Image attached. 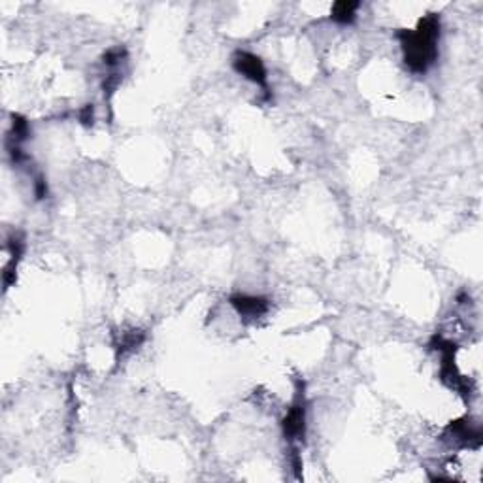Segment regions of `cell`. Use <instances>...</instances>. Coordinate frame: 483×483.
Listing matches in <instances>:
<instances>
[{
  "label": "cell",
  "mask_w": 483,
  "mask_h": 483,
  "mask_svg": "<svg viewBox=\"0 0 483 483\" xmlns=\"http://www.w3.org/2000/svg\"><path fill=\"white\" fill-rule=\"evenodd\" d=\"M144 332L142 330H131V332H123L121 335V340H119V343H117V353L119 355H125V353H129V351H134L138 350L142 345V342H144Z\"/></svg>",
  "instance_id": "cell-7"
},
{
  "label": "cell",
  "mask_w": 483,
  "mask_h": 483,
  "mask_svg": "<svg viewBox=\"0 0 483 483\" xmlns=\"http://www.w3.org/2000/svg\"><path fill=\"white\" fill-rule=\"evenodd\" d=\"M31 136V125L29 121L21 116H12V144H23Z\"/></svg>",
  "instance_id": "cell-8"
},
{
  "label": "cell",
  "mask_w": 483,
  "mask_h": 483,
  "mask_svg": "<svg viewBox=\"0 0 483 483\" xmlns=\"http://www.w3.org/2000/svg\"><path fill=\"white\" fill-rule=\"evenodd\" d=\"M283 436L289 442H300L304 440L306 434V397H304V383H296V395L293 404L285 413L281 421Z\"/></svg>",
  "instance_id": "cell-2"
},
{
  "label": "cell",
  "mask_w": 483,
  "mask_h": 483,
  "mask_svg": "<svg viewBox=\"0 0 483 483\" xmlns=\"http://www.w3.org/2000/svg\"><path fill=\"white\" fill-rule=\"evenodd\" d=\"M358 8H361V2H351V0L335 2L330 8V19L338 25H351L357 19Z\"/></svg>",
  "instance_id": "cell-6"
},
{
  "label": "cell",
  "mask_w": 483,
  "mask_h": 483,
  "mask_svg": "<svg viewBox=\"0 0 483 483\" xmlns=\"http://www.w3.org/2000/svg\"><path fill=\"white\" fill-rule=\"evenodd\" d=\"M231 306L238 312L240 317L251 321L261 319L270 310V302L266 300L265 296L242 295V293L231 296Z\"/></svg>",
  "instance_id": "cell-5"
},
{
  "label": "cell",
  "mask_w": 483,
  "mask_h": 483,
  "mask_svg": "<svg viewBox=\"0 0 483 483\" xmlns=\"http://www.w3.org/2000/svg\"><path fill=\"white\" fill-rule=\"evenodd\" d=\"M125 59L127 51L123 47H112V49H108V51L104 53V61H102V63L106 64L108 68H116V66H119Z\"/></svg>",
  "instance_id": "cell-9"
},
{
  "label": "cell",
  "mask_w": 483,
  "mask_h": 483,
  "mask_svg": "<svg viewBox=\"0 0 483 483\" xmlns=\"http://www.w3.org/2000/svg\"><path fill=\"white\" fill-rule=\"evenodd\" d=\"M34 195H36V198H44V196H47V183H46V179L42 178V176H38L36 181H34Z\"/></svg>",
  "instance_id": "cell-11"
},
{
  "label": "cell",
  "mask_w": 483,
  "mask_h": 483,
  "mask_svg": "<svg viewBox=\"0 0 483 483\" xmlns=\"http://www.w3.org/2000/svg\"><path fill=\"white\" fill-rule=\"evenodd\" d=\"M93 119H94V108L91 106V104H87L86 108L79 109V121H81L83 125H93Z\"/></svg>",
  "instance_id": "cell-10"
},
{
  "label": "cell",
  "mask_w": 483,
  "mask_h": 483,
  "mask_svg": "<svg viewBox=\"0 0 483 483\" xmlns=\"http://www.w3.org/2000/svg\"><path fill=\"white\" fill-rule=\"evenodd\" d=\"M234 70L242 74L244 78H248L253 81L255 86H259L265 91L266 96H270L268 93V76H266V66L261 61V57L250 53V51H236L233 57Z\"/></svg>",
  "instance_id": "cell-3"
},
{
  "label": "cell",
  "mask_w": 483,
  "mask_h": 483,
  "mask_svg": "<svg viewBox=\"0 0 483 483\" xmlns=\"http://www.w3.org/2000/svg\"><path fill=\"white\" fill-rule=\"evenodd\" d=\"M402 47L406 66L415 74H425L438 59V40H440V17L436 14L421 17L412 31H400L397 34Z\"/></svg>",
  "instance_id": "cell-1"
},
{
  "label": "cell",
  "mask_w": 483,
  "mask_h": 483,
  "mask_svg": "<svg viewBox=\"0 0 483 483\" xmlns=\"http://www.w3.org/2000/svg\"><path fill=\"white\" fill-rule=\"evenodd\" d=\"M444 440H447L452 445H460V447H480L482 427L478 423H472L468 417L453 421L445 427Z\"/></svg>",
  "instance_id": "cell-4"
}]
</instances>
